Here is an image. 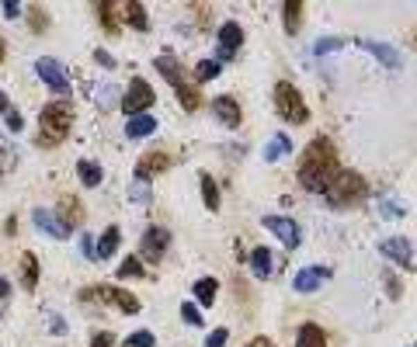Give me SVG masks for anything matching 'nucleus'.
<instances>
[{
  "instance_id": "nucleus-4",
  "label": "nucleus",
  "mask_w": 417,
  "mask_h": 347,
  "mask_svg": "<svg viewBox=\"0 0 417 347\" xmlns=\"http://www.w3.org/2000/svg\"><path fill=\"white\" fill-rule=\"evenodd\" d=\"M275 108H278V115H282L285 122H292V125H303V122L310 118L303 94H299L289 80H278V84H275Z\"/></svg>"
},
{
  "instance_id": "nucleus-25",
  "label": "nucleus",
  "mask_w": 417,
  "mask_h": 347,
  "mask_svg": "<svg viewBox=\"0 0 417 347\" xmlns=\"http://www.w3.org/2000/svg\"><path fill=\"white\" fill-rule=\"evenodd\" d=\"M84 219V212H80V202L70 195V198H63V215H60V222L66 226V229H73L77 222Z\"/></svg>"
},
{
  "instance_id": "nucleus-23",
  "label": "nucleus",
  "mask_w": 417,
  "mask_h": 347,
  "mask_svg": "<svg viewBox=\"0 0 417 347\" xmlns=\"http://www.w3.org/2000/svg\"><path fill=\"white\" fill-rule=\"evenodd\" d=\"M292 150V139L285 136V132H278V136H272V143L265 146V160H278V157H285Z\"/></svg>"
},
{
  "instance_id": "nucleus-2",
  "label": "nucleus",
  "mask_w": 417,
  "mask_h": 347,
  "mask_svg": "<svg viewBox=\"0 0 417 347\" xmlns=\"http://www.w3.org/2000/svg\"><path fill=\"white\" fill-rule=\"evenodd\" d=\"M365 195H369V184H365V177L355 174V170H341V174L334 177V184L327 188V202H330L334 208L358 205Z\"/></svg>"
},
{
  "instance_id": "nucleus-46",
  "label": "nucleus",
  "mask_w": 417,
  "mask_h": 347,
  "mask_svg": "<svg viewBox=\"0 0 417 347\" xmlns=\"http://www.w3.org/2000/svg\"><path fill=\"white\" fill-rule=\"evenodd\" d=\"M0 60H4V42H0Z\"/></svg>"
},
{
  "instance_id": "nucleus-6",
  "label": "nucleus",
  "mask_w": 417,
  "mask_h": 347,
  "mask_svg": "<svg viewBox=\"0 0 417 347\" xmlns=\"http://www.w3.org/2000/svg\"><path fill=\"white\" fill-rule=\"evenodd\" d=\"M80 299H101V302H115L122 312H139V299H136L132 292H125V288H108V285H101V288L80 292Z\"/></svg>"
},
{
  "instance_id": "nucleus-19",
  "label": "nucleus",
  "mask_w": 417,
  "mask_h": 347,
  "mask_svg": "<svg viewBox=\"0 0 417 347\" xmlns=\"http://www.w3.org/2000/svg\"><path fill=\"white\" fill-rule=\"evenodd\" d=\"M98 18H101V25H105V32H118L122 25H118V4H112V0H105V4H98Z\"/></svg>"
},
{
  "instance_id": "nucleus-24",
  "label": "nucleus",
  "mask_w": 417,
  "mask_h": 347,
  "mask_svg": "<svg viewBox=\"0 0 417 347\" xmlns=\"http://www.w3.org/2000/svg\"><path fill=\"white\" fill-rule=\"evenodd\" d=\"M77 174H80L84 188H98V184H101V167H98L94 160H80V163H77Z\"/></svg>"
},
{
  "instance_id": "nucleus-22",
  "label": "nucleus",
  "mask_w": 417,
  "mask_h": 347,
  "mask_svg": "<svg viewBox=\"0 0 417 347\" xmlns=\"http://www.w3.org/2000/svg\"><path fill=\"white\" fill-rule=\"evenodd\" d=\"M216 292H220L216 278H202V281H195V299H198L202 305H213V302H216Z\"/></svg>"
},
{
  "instance_id": "nucleus-12",
  "label": "nucleus",
  "mask_w": 417,
  "mask_h": 347,
  "mask_svg": "<svg viewBox=\"0 0 417 347\" xmlns=\"http://www.w3.org/2000/svg\"><path fill=\"white\" fill-rule=\"evenodd\" d=\"M327 278H330V267H303V271L292 278V288H296V292H317Z\"/></svg>"
},
{
  "instance_id": "nucleus-44",
  "label": "nucleus",
  "mask_w": 417,
  "mask_h": 347,
  "mask_svg": "<svg viewBox=\"0 0 417 347\" xmlns=\"http://www.w3.org/2000/svg\"><path fill=\"white\" fill-rule=\"evenodd\" d=\"M4 112H11V105H8V94L0 91V115H4Z\"/></svg>"
},
{
  "instance_id": "nucleus-14",
  "label": "nucleus",
  "mask_w": 417,
  "mask_h": 347,
  "mask_svg": "<svg viewBox=\"0 0 417 347\" xmlns=\"http://www.w3.org/2000/svg\"><path fill=\"white\" fill-rule=\"evenodd\" d=\"M32 219H35L39 233H49L53 240H63V236L70 233V229H66V226H63V222H60L53 212H46V208H35V215H32Z\"/></svg>"
},
{
  "instance_id": "nucleus-11",
  "label": "nucleus",
  "mask_w": 417,
  "mask_h": 347,
  "mask_svg": "<svg viewBox=\"0 0 417 347\" xmlns=\"http://www.w3.org/2000/svg\"><path fill=\"white\" fill-rule=\"evenodd\" d=\"M157 70L167 77V84H170L174 91H181V87L188 84V77H184V70H181V63H177L174 53H160V56H157Z\"/></svg>"
},
{
  "instance_id": "nucleus-17",
  "label": "nucleus",
  "mask_w": 417,
  "mask_h": 347,
  "mask_svg": "<svg viewBox=\"0 0 417 347\" xmlns=\"http://www.w3.org/2000/svg\"><path fill=\"white\" fill-rule=\"evenodd\" d=\"M382 253H386L389 260L410 264V243H407L403 236H389V240H382Z\"/></svg>"
},
{
  "instance_id": "nucleus-31",
  "label": "nucleus",
  "mask_w": 417,
  "mask_h": 347,
  "mask_svg": "<svg viewBox=\"0 0 417 347\" xmlns=\"http://www.w3.org/2000/svg\"><path fill=\"white\" fill-rule=\"evenodd\" d=\"M369 49L379 56V63H386V66H396L400 60H396V49H389V46H382V42H369Z\"/></svg>"
},
{
  "instance_id": "nucleus-34",
  "label": "nucleus",
  "mask_w": 417,
  "mask_h": 347,
  "mask_svg": "<svg viewBox=\"0 0 417 347\" xmlns=\"http://www.w3.org/2000/svg\"><path fill=\"white\" fill-rule=\"evenodd\" d=\"M181 316H184V323H191V326H202V312H198L191 302H181Z\"/></svg>"
},
{
  "instance_id": "nucleus-37",
  "label": "nucleus",
  "mask_w": 417,
  "mask_h": 347,
  "mask_svg": "<svg viewBox=\"0 0 417 347\" xmlns=\"http://www.w3.org/2000/svg\"><path fill=\"white\" fill-rule=\"evenodd\" d=\"M80 247H84V257H87V260H98V250H94V240H91V236H84Z\"/></svg>"
},
{
  "instance_id": "nucleus-8",
  "label": "nucleus",
  "mask_w": 417,
  "mask_h": 347,
  "mask_svg": "<svg viewBox=\"0 0 417 347\" xmlns=\"http://www.w3.org/2000/svg\"><path fill=\"white\" fill-rule=\"evenodd\" d=\"M167 243H170V236H167V229H160V226H153V229H146V236H143V243H139V253L146 257V260H160L163 257V250H167Z\"/></svg>"
},
{
  "instance_id": "nucleus-20",
  "label": "nucleus",
  "mask_w": 417,
  "mask_h": 347,
  "mask_svg": "<svg viewBox=\"0 0 417 347\" xmlns=\"http://www.w3.org/2000/svg\"><path fill=\"white\" fill-rule=\"evenodd\" d=\"M251 267H254L258 278H268V274H272V250H268V247H254V253H251Z\"/></svg>"
},
{
  "instance_id": "nucleus-33",
  "label": "nucleus",
  "mask_w": 417,
  "mask_h": 347,
  "mask_svg": "<svg viewBox=\"0 0 417 347\" xmlns=\"http://www.w3.org/2000/svg\"><path fill=\"white\" fill-rule=\"evenodd\" d=\"M125 347H157V340H153V333H146V330H136L132 337H125Z\"/></svg>"
},
{
  "instance_id": "nucleus-45",
  "label": "nucleus",
  "mask_w": 417,
  "mask_h": 347,
  "mask_svg": "<svg viewBox=\"0 0 417 347\" xmlns=\"http://www.w3.org/2000/svg\"><path fill=\"white\" fill-rule=\"evenodd\" d=\"M8 288H11V285H8L4 278H0V299H4V295H8Z\"/></svg>"
},
{
  "instance_id": "nucleus-13",
  "label": "nucleus",
  "mask_w": 417,
  "mask_h": 347,
  "mask_svg": "<svg viewBox=\"0 0 417 347\" xmlns=\"http://www.w3.org/2000/svg\"><path fill=\"white\" fill-rule=\"evenodd\" d=\"M213 112H216V118H220L223 125H240V118H244V112H240L237 98H230V94L216 98V101H213Z\"/></svg>"
},
{
  "instance_id": "nucleus-10",
  "label": "nucleus",
  "mask_w": 417,
  "mask_h": 347,
  "mask_svg": "<svg viewBox=\"0 0 417 347\" xmlns=\"http://www.w3.org/2000/svg\"><path fill=\"white\" fill-rule=\"evenodd\" d=\"M265 226H268V229H272V233H275V236L289 247V250H292V247H299V226H296L292 219H285V215H268V219H265Z\"/></svg>"
},
{
  "instance_id": "nucleus-41",
  "label": "nucleus",
  "mask_w": 417,
  "mask_h": 347,
  "mask_svg": "<svg viewBox=\"0 0 417 347\" xmlns=\"http://www.w3.org/2000/svg\"><path fill=\"white\" fill-rule=\"evenodd\" d=\"M94 56H98V63H101V66H108V70H112V66H115V60H112V56H108V53H105V49H98V53H94Z\"/></svg>"
},
{
  "instance_id": "nucleus-21",
  "label": "nucleus",
  "mask_w": 417,
  "mask_h": 347,
  "mask_svg": "<svg viewBox=\"0 0 417 347\" xmlns=\"http://www.w3.org/2000/svg\"><path fill=\"white\" fill-rule=\"evenodd\" d=\"M21 285H25L28 292L39 285V260H35V253H25V257H21Z\"/></svg>"
},
{
  "instance_id": "nucleus-9",
  "label": "nucleus",
  "mask_w": 417,
  "mask_h": 347,
  "mask_svg": "<svg viewBox=\"0 0 417 347\" xmlns=\"http://www.w3.org/2000/svg\"><path fill=\"white\" fill-rule=\"evenodd\" d=\"M244 46V28L237 21H227L220 28V60H233V53Z\"/></svg>"
},
{
  "instance_id": "nucleus-16",
  "label": "nucleus",
  "mask_w": 417,
  "mask_h": 347,
  "mask_svg": "<svg viewBox=\"0 0 417 347\" xmlns=\"http://www.w3.org/2000/svg\"><path fill=\"white\" fill-rule=\"evenodd\" d=\"M296 347H327V337L317 323H303L296 333Z\"/></svg>"
},
{
  "instance_id": "nucleus-38",
  "label": "nucleus",
  "mask_w": 417,
  "mask_h": 347,
  "mask_svg": "<svg viewBox=\"0 0 417 347\" xmlns=\"http://www.w3.org/2000/svg\"><path fill=\"white\" fill-rule=\"evenodd\" d=\"M91 347H112V333H94V337H91Z\"/></svg>"
},
{
  "instance_id": "nucleus-27",
  "label": "nucleus",
  "mask_w": 417,
  "mask_h": 347,
  "mask_svg": "<svg viewBox=\"0 0 417 347\" xmlns=\"http://www.w3.org/2000/svg\"><path fill=\"white\" fill-rule=\"evenodd\" d=\"M282 18H285V28H289V32H296V28H299V21H303V0H285Z\"/></svg>"
},
{
  "instance_id": "nucleus-35",
  "label": "nucleus",
  "mask_w": 417,
  "mask_h": 347,
  "mask_svg": "<svg viewBox=\"0 0 417 347\" xmlns=\"http://www.w3.org/2000/svg\"><path fill=\"white\" fill-rule=\"evenodd\" d=\"M227 337H230V330H227V326H216L213 333H208L205 347H223V344H227Z\"/></svg>"
},
{
  "instance_id": "nucleus-42",
  "label": "nucleus",
  "mask_w": 417,
  "mask_h": 347,
  "mask_svg": "<svg viewBox=\"0 0 417 347\" xmlns=\"http://www.w3.org/2000/svg\"><path fill=\"white\" fill-rule=\"evenodd\" d=\"M247 347H275V340H268V337H254Z\"/></svg>"
},
{
  "instance_id": "nucleus-39",
  "label": "nucleus",
  "mask_w": 417,
  "mask_h": 347,
  "mask_svg": "<svg viewBox=\"0 0 417 347\" xmlns=\"http://www.w3.org/2000/svg\"><path fill=\"white\" fill-rule=\"evenodd\" d=\"M21 125H25V122H21V115H18V112H8V129H11V132H18Z\"/></svg>"
},
{
  "instance_id": "nucleus-47",
  "label": "nucleus",
  "mask_w": 417,
  "mask_h": 347,
  "mask_svg": "<svg viewBox=\"0 0 417 347\" xmlns=\"http://www.w3.org/2000/svg\"><path fill=\"white\" fill-rule=\"evenodd\" d=\"M414 42H417V35H414Z\"/></svg>"
},
{
  "instance_id": "nucleus-43",
  "label": "nucleus",
  "mask_w": 417,
  "mask_h": 347,
  "mask_svg": "<svg viewBox=\"0 0 417 347\" xmlns=\"http://www.w3.org/2000/svg\"><path fill=\"white\" fill-rule=\"evenodd\" d=\"M4 15H8V18H15V15H21V4H11V0H8V4H4Z\"/></svg>"
},
{
  "instance_id": "nucleus-28",
  "label": "nucleus",
  "mask_w": 417,
  "mask_h": 347,
  "mask_svg": "<svg viewBox=\"0 0 417 347\" xmlns=\"http://www.w3.org/2000/svg\"><path fill=\"white\" fill-rule=\"evenodd\" d=\"M153 129H157V118H153V115H136V118H129V136H132V139L150 136Z\"/></svg>"
},
{
  "instance_id": "nucleus-30",
  "label": "nucleus",
  "mask_w": 417,
  "mask_h": 347,
  "mask_svg": "<svg viewBox=\"0 0 417 347\" xmlns=\"http://www.w3.org/2000/svg\"><path fill=\"white\" fill-rule=\"evenodd\" d=\"M220 73V60H202L198 66H195V77H198V84H208Z\"/></svg>"
},
{
  "instance_id": "nucleus-36",
  "label": "nucleus",
  "mask_w": 417,
  "mask_h": 347,
  "mask_svg": "<svg viewBox=\"0 0 417 347\" xmlns=\"http://www.w3.org/2000/svg\"><path fill=\"white\" fill-rule=\"evenodd\" d=\"M330 49H341V39H323V42H317V56H323V53H330Z\"/></svg>"
},
{
  "instance_id": "nucleus-1",
  "label": "nucleus",
  "mask_w": 417,
  "mask_h": 347,
  "mask_svg": "<svg viewBox=\"0 0 417 347\" xmlns=\"http://www.w3.org/2000/svg\"><path fill=\"white\" fill-rule=\"evenodd\" d=\"M337 174H341V160H337L334 143L327 136H317L299 160V184L310 191H327Z\"/></svg>"
},
{
  "instance_id": "nucleus-18",
  "label": "nucleus",
  "mask_w": 417,
  "mask_h": 347,
  "mask_svg": "<svg viewBox=\"0 0 417 347\" xmlns=\"http://www.w3.org/2000/svg\"><path fill=\"white\" fill-rule=\"evenodd\" d=\"M122 15H125V21H129L136 32H146V28H150V21H146V11H143V4H139V0H125V4H122Z\"/></svg>"
},
{
  "instance_id": "nucleus-3",
  "label": "nucleus",
  "mask_w": 417,
  "mask_h": 347,
  "mask_svg": "<svg viewBox=\"0 0 417 347\" xmlns=\"http://www.w3.org/2000/svg\"><path fill=\"white\" fill-rule=\"evenodd\" d=\"M39 125H42V139H46V146H56V143L70 132V125H73V108H70L66 101H53V105L42 108Z\"/></svg>"
},
{
  "instance_id": "nucleus-7",
  "label": "nucleus",
  "mask_w": 417,
  "mask_h": 347,
  "mask_svg": "<svg viewBox=\"0 0 417 347\" xmlns=\"http://www.w3.org/2000/svg\"><path fill=\"white\" fill-rule=\"evenodd\" d=\"M35 70H39L42 84H49L56 94H66V91H70V73H66L56 60H39V63H35Z\"/></svg>"
},
{
  "instance_id": "nucleus-15",
  "label": "nucleus",
  "mask_w": 417,
  "mask_h": 347,
  "mask_svg": "<svg viewBox=\"0 0 417 347\" xmlns=\"http://www.w3.org/2000/svg\"><path fill=\"white\" fill-rule=\"evenodd\" d=\"M167 163H170V157H167V153H146V157L139 160V167H136V177H139V181H146V177L160 174Z\"/></svg>"
},
{
  "instance_id": "nucleus-5",
  "label": "nucleus",
  "mask_w": 417,
  "mask_h": 347,
  "mask_svg": "<svg viewBox=\"0 0 417 347\" xmlns=\"http://www.w3.org/2000/svg\"><path fill=\"white\" fill-rule=\"evenodd\" d=\"M153 101H157V94H153V87L146 84V80H132L129 84V91H125V101H122V108H125V115H139V112H146V108H153Z\"/></svg>"
},
{
  "instance_id": "nucleus-26",
  "label": "nucleus",
  "mask_w": 417,
  "mask_h": 347,
  "mask_svg": "<svg viewBox=\"0 0 417 347\" xmlns=\"http://www.w3.org/2000/svg\"><path fill=\"white\" fill-rule=\"evenodd\" d=\"M115 247H118V229L115 226H108L105 233H101V240H98V260H105V257H112L115 253Z\"/></svg>"
},
{
  "instance_id": "nucleus-40",
  "label": "nucleus",
  "mask_w": 417,
  "mask_h": 347,
  "mask_svg": "<svg viewBox=\"0 0 417 347\" xmlns=\"http://www.w3.org/2000/svg\"><path fill=\"white\" fill-rule=\"evenodd\" d=\"M382 278H386V288H389V295H393V299H396V295H400V285H396V278H393V274H389V271H386V274H382Z\"/></svg>"
},
{
  "instance_id": "nucleus-29",
  "label": "nucleus",
  "mask_w": 417,
  "mask_h": 347,
  "mask_svg": "<svg viewBox=\"0 0 417 347\" xmlns=\"http://www.w3.org/2000/svg\"><path fill=\"white\" fill-rule=\"evenodd\" d=\"M202 198H205V205H208V208H213V212L220 208V188H216V181H213V177H208V174L202 177Z\"/></svg>"
},
{
  "instance_id": "nucleus-32",
  "label": "nucleus",
  "mask_w": 417,
  "mask_h": 347,
  "mask_svg": "<svg viewBox=\"0 0 417 347\" xmlns=\"http://www.w3.org/2000/svg\"><path fill=\"white\" fill-rule=\"evenodd\" d=\"M118 278H143V264H139L136 257H125V260L118 264Z\"/></svg>"
}]
</instances>
